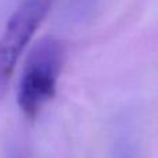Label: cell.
Listing matches in <instances>:
<instances>
[{
	"mask_svg": "<svg viewBox=\"0 0 158 158\" xmlns=\"http://www.w3.org/2000/svg\"><path fill=\"white\" fill-rule=\"evenodd\" d=\"M63 64L64 46L54 36L40 39L32 47L25 61L17 93L18 107L27 118H36L54 97Z\"/></svg>",
	"mask_w": 158,
	"mask_h": 158,
	"instance_id": "6da1fadb",
	"label": "cell"
},
{
	"mask_svg": "<svg viewBox=\"0 0 158 158\" xmlns=\"http://www.w3.org/2000/svg\"><path fill=\"white\" fill-rule=\"evenodd\" d=\"M56 0H22L8 18L0 38V101L15 65Z\"/></svg>",
	"mask_w": 158,
	"mask_h": 158,
	"instance_id": "7a4b0ae2",
	"label": "cell"
},
{
	"mask_svg": "<svg viewBox=\"0 0 158 158\" xmlns=\"http://www.w3.org/2000/svg\"><path fill=\"white\" fill-rule=\"evenodd\" d=\"M115 151H117V158H137L133 144L126 137L118 140L117 146H115Z\"/></svg>",
	"mask_w": 158,
	"mask_h": 158,
	"instance_id": "3957f363",
	"label": "cell"
}]
</instances>
